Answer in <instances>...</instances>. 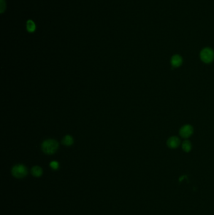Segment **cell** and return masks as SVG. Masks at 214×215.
<instances>
[{
	"label": "cell",
	"instance_id": "3957f363",
	"mask_svg": "<svg viewBox=\"0 0 214 215\" xmlns=\"http://www.w3.org/2000/svg\"><path fill=\"white\" fill-rule=\"evenodd\" d=\"M12 175L18 179L23 178L28 174V170L25 166L21 164L15 166L11 170Z\"/></svg>",
	"mask_w": 214,
	"mask_h": 215
},
{
	"label": "cell",
	"instance_id": "7a4b0ae2",
	"mask_svg": "<svg viewBox=\"0 0 214 215\" xmlns=\"http://www.w3.org/2000/svg\"><path fill=\"white\" fill-rule=\"evenodd\" d=\"M200 59L203 62L206 64L212 62L214 59L213 50L208 47L203 48L200 52Z\"/></svg>",
	"mask_w": 214,
	"mask_h": 215
},
{
	"label": "cell",
	"instance_id": "9c48e42d",
	"mask_svg": "<svg viewBox=\"0 0 214 215\" xmlns=\"http://www.w3.org/2000/svg\"><path fill=\"white\" fill-rule=\"evenodd\" d=\"M26 29L29 32H33L36 29L35 23L32 20H29L26 23Z\"/></svg>",
	"mask_w": 214,
	"mask_h": 215
},
{
	"label": "cell",
	"instance_id": "52a82bcc",
	"mask_svg": "<svg viewBox=\"0 0 214 215\" xmlns=\"http://www.w3.org/2000/svg\"><path fill=\"white\" fill-rule=\"evenodd\" d=\"M32 174L35 177H40L43 174L42 169L39 166H34L31 170Z\"/></svg>",
	"mask_w": 214,
	"mask_h": 215
},
{
	"label": "cell",
	"instance_id": "5b68a950",
	"mask_svg": "<svg viewBox=\"0 0 214 215\" xmlns=\"http://www.w3.org/2000/svg\"><path fill=\"white\" fill-rule=\"evenodd\" d=\"M180 140L176 137H172L167 141V145L171 149H176L180 145Z\"/></svg>",
	"mask_w": 214,
	"mask_h": 215
},
{
	"label": "cell",
	"instance_id": "7c38bea8",
	"mask_svg": "<svg viewBox=\"0 0 214 215\" xmlns=\"http://www.w3.org/2000/svg\"><path fill=\"white\" fill-rule=\"evenodd\" d=\"M0 3H1V5H0V8H1L0 11H1V13H3L6 8L5 0H0Z\"/></svg>",
	"mask_w": 214,
	"mask_h": 215
},
{
	"label": "cell",
	"instance_id": "6da1fadb",
	"mask_svg": "<svg viewBox=\"0 0 214 215\" xmlns=\"http://www.w3.org/2000/svg\"><path fill=\"white\" fill-rule=\"evenodd\" d=\"M59 148V143L56 140L48 139L45 140L42 144V150L47 155L55 153Z\"/></svg>",
	"mask_w": 214,
	"mask_h": 215
},
{
	"label": "cell",
	"instance_id": "8992f818",
	"mask_svg": "<svg viewBox=\"0 0 214 215\" xmlns=\"http://www.w3.org/2000/svg\"><path fill=\"white\" fill-rule=\"evenodd\" d=\"M182 57L179 55H175L172 57L171 64L173 67H178L182 64Z\"/></svg>",
	"mask_w": 214,
	"mask_h": 215
},
{
	"label": "cell",
	"instance_id": "ba28073f",
	"mask_svg": "<svg viewBox=\"0 0 214 215\" xmlns=\"http://www.w3.org/2000/svg\"><path fill=\"white\" fill-rule=\"evenodd\" d=\"M182 149L183 150L186 152H189L192 149V144L190 141L189 140H185L183 142L182 144Z\"/></svg>",
	"mask_w": 214,
	"mask_h": 215
},
{
	"label": "cell",
	"instance_id": "30bf717a",
	"mask_svg": "<svg viewBox=\"0 0 214 215\" xmlns=\"http://www.w3.org/2000/svg\"><path fill=\"white\" fill-rule=\"evenodd\" d=\"M74 143V139L70 135L65 136L62 140V144L67 146H70Z\"/></svg>",
	"mask_w": 214,
	"mask_h": 215
},
{
	"label": "cell",
	"instance_id": "8fae6325",
	"mask_svg": "<svg viewBox=\"0 0 214 215\" xmlns=\"http://www.w3.org/2000/svg\"><path fill=\"white\" fill-rule=\"evenodd\" d=\"M50 166L53 170H57L59 167V164L57 162V161H52V162H50Z\"/></svg>",
	"mask_w": 214,
	"mask_h": 215
},
{
	"label": "cell",
	"instance_id": "277c9868",
	"mask_svg": "<svg viewBox=\"0 0 214 215\" xmlns=\"http://www.w3.org/2000/svg\"><path fill=\"white\" fill-rule=\"evenodd\" d=\"M193 131L194 129L191 125H186L182 126L180 130V135L181 137L184 139H187L192 135Z\"/></svg>",
	"mask_w": 214,
	"mask_h": 215
}]
</instances>
